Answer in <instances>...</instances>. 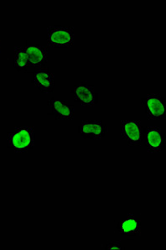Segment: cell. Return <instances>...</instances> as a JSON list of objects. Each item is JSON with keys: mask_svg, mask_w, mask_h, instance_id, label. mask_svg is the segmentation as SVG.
I'll list each match as a JSON object with an SVG mask.
<instances>
[{"mask_svg": "<svg viewBox=\"0 0 166 250\" xmlns=\"http://www.w3.org/2000/svg\"><path fill=\"white\" fill-rule=\"evenodd\" d=\"M78 134L85 140H101L108 134L107 125L99 120H84L78 126Z\"/></svg>", "mask_w": 166, "mask_h": 250, "instance_id": "6", "label": "cell"}, {"mask_svg": "<svg viewBox=\"0 0 166 250\" xmlns=\"http://www.w3.org/2000/svg\"><path fill=\"white\" fill-rule=\"evenodd\" d=\"M49 114L54 116L55 120L61 121H71L75 119V107L67 100L52 98L48 103Z\"/></svg>", "mask_w": 166, "mask_h": 250, "instance_id": "9", "label": "cell"}, {"mask_svg": "<svg viewBox=\"0 0 166 250\" xmlns=\"http://www.w3.org/2000/svg\"><path fill=\"white\" fill-rule=\"evenodd\" d=\"M75 29L65 25L50 26L47 29V43L56 48H70L75 44Z\"/></svg>", "mask_w": 166, "mask_h": 250, "instance_id": "2", "label": "cell"}, {"mask_svg": "<svg viewBox=\"0 0 166 250\" xmlns=\"http://www.w3.org/2000/svg\"><path fill=\"white\" fill-rule=\"evenodd\" d=\"M35 145V129L29 125H22L14 128L7 136V146L17 154H26Z\"/></svg>", "mask_w": 166, "mask_h": 250, "instance_id": "1", "label": "cell"}, {"mask_svg": "<svg viewBox=\"0 0 166 250\" xmlns=\"http://www.w3.org/2000/svg\"><path fill=\"white\" fill-rule=\"evenodd\" d=\"M144 145L149 154H161L166 148V134L161 127L149 126L144 131Z\"/></svg>", "mask_w": 166, "mask_h": 250, "instance_id": "5", "label": "cell"}, {"mask_svg": "<svg viewBox=\"0 0 166 250\" xmlns=\"http://www.w3.org/2000/svg\"><path fill=\"white\" fill-rule=\"evenodd\" d=\"M0 52H1V41H0Z\"/></svg>", "mask_w": 166, "mask_h": 250, "instance_id": "14", "label": "cell"}, {"mask_svg": "<svg viewBox=\"0 0 166 250\" xmlns=\"http://www.w3.org/2000/svg\"><path fill=\"white\" fill-rule=\"evenodd\" d=\"M75 102L83 108H92L98 102V94L94 86L88 82H82L70 92Z\"/></svg>", "mask_w": 166, "mask_h": 250, "instance_id": "7", "label": "cell"}, {"mask_svg": "<svg viewBox=\"0 0 166 250\" xmlns=\"http://www.w3.org/2000/svg\"><path fill=\"white\" fill-rule=\"evenodd\" d=\"M117 232L125 237L133 238L140 236L142 232L141 221L134 214L129 213L118 223Z\"/></svg>", "mask_w": 166, "mask_h": 250, "instance_id": "10", "label": "cell"}, {"mask_svg": "<svg viewBox=\"0 0 166 250\" xmlns=\"http://www.w3.org/2000/svg\"><path fill=\"white\" fill-rule=\"evenodd\" d=\"M24 47L32 68H40L45 67L49 61L48 50L45 47L39 44H26Z\"/></svg>", "mask_w": 166, "mask_h": 250, "instance_id": "11", "label": "cell"}, {"mask_svg": "<svg viewBox=\"0 0 166 250\" xmlns=\"http://www.w3.org/2000/svg\"><path fill=\"white\" fill-rule=\"evenodd\" d=\"M31 83L42 94H49L55 92V75L47 67L35 68L32 74Z\"/></svg>", "mask_w": 166, "mask_h": 250, "instance_id": "8", "label": "cell"}, {"mask_svg": "<svg viewBox=\"0 0 166 250\" xmlns=\"http://www.w3.org/2000/svg\"><path fill=\"white\" fill-rule=\"evenodd\" d=\"M13 66L21 73H27L29 68H32L24 46H16L14 48Z\"/></svg>", "mask_w": 166, "mask_h": 250, "instance_id": "12", "label": "cell"}, {"mask_svg": "<svg viewBox=\"0 0 166 250\" xmlns=\"http://www.w3.org/2000/svg\"><path fill=\"white\" fill-rule=\"evenodd\" d=\"M144 129L140 120L124 119L121 121V138L129 147H138L143 141Z\"/></svg>", "mask_w": 166, "mask_h": 250, "instance_id": "4", "label": "cell"}, {"mask_svg": "<svg viewBox=\"0 0 166 250\" xmlns=\"http://www.w3.org/2000/svg\"><path fill=\"white\" fill-rule=\"evenodd\" d=\"M105 250H124V247L120 241H110L106 245Z\"/></svg>", "mask_w": 166, "mask_h": 250, "instance_id": "13", "label": "cell"}, {"mask_svg": "<svg viewBox=\"0 0 166 250\" xmlns=\"http://www.w3.org/2000/svg\"><path fill=\"white\" fill-rule=\"evenodd\" d=\"M145 114L148 120L164 121L166 118V102L160 94H149L141 100Z\"/></svg>", "mask_w": 166, "mask_h": 250, "instance_id": "3", "label": "cell"}]
</instances>
